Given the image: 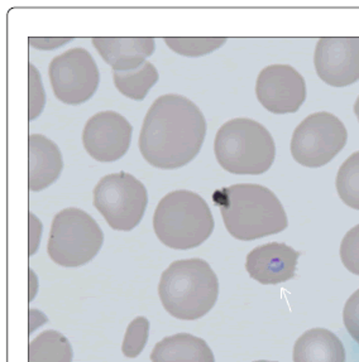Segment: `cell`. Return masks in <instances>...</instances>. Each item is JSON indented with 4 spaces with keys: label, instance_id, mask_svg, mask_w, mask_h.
I'll use <instances>...</instances> for the list:
<instances>
[{
    "label": "cell",
    "instance_id": "obj_1",
    "mask_svg": "<svg viewBox=\"0 0 359 362\" xmlns=\"http://www.w3.org/2000/svg\"><path fill=\"white\" fill-rule=\"evenodd\" d=\"M205 135V117L196 104L181 95H164L143 120L139 151L156 168L176 170L194 160Z\"/></svg>",
    "mask_w": 359,
    "mask_h": 362
},
{
    "label": "cell",
    "instance_id": "obj_2",
    "mask_svg": "<svg viewBox=\"0 0 359 362\" xmlns=\"http://www.w3.org/2000/svg\"><path fill=\"white\" fill-rule=\"evenodd\" d=\"M224 225L233 238L249 241L283 233L287 215L276 194L263 186L243 183L222 188L212 194Z\"/></svg>",
    "mask_w": 359,
    "mask_h": 362
},
{
    "label": "cell",
    "instance_id": "obj_3",
    "mask_svg": "<svg viewBox=\"0 0 359 362\" xmlns=\"http://www.w3.org/2000/svg\"><path fill=\"white\" fill-rule=\"evenodd\" d=\"M159 296L172 317L195 321L204 317L217 302L218 276L203 259L177 260L162 273Z\"/></svg>",
    "mask_w": 359,
    "mask_h": 362
},
{
    "label": "cell",
    "instance_id": "obj_4",
    "mask_svg": "<svg viewBox=\"0 0 359 362\" xmlns=\"http://www.w3.org/2000/svg\"><path fill=\"white\" fill-rule=\"evenodd\" d=\"M154 233L164 245L188 250L201 245L214 231V217L205 199L191 191H173L159 201Z\"/></svg>",
    "mask_w": 359,
    "mask_h": 362
},
{
    "label": "cell",
    "instance_id": "obj_5",
    "mask_svg": "<svg viewBox=\"0 0 359 362\" xmlns=\"http://www.w3.org/2000/svg\"><path fill=\"white\" fill-rule=\"evenodd\" d=\"M214 152L222 168L234 175H262L271 168L276 146L270 132L251 119H233L219 129Z\"/></svg>",
    "mask_w": 359,
    "mask_h": 362
},
{
    "label": "cell",
    "instance_id": "obj_6",
    "mask_svg": "<svg viewBox=\"0 0 359 362\" xmlns=\"http://www.w3.org/2000/svg\"><path fill=\"white\" fill-rule=\"evenodd\" d=\"M104 234L85 211L65 209L53 218L47 252L52 262L66 268H76L91 262L101 252Z\"/></svg>",
    "mask_w": 359,
    "mask_h": 362
},
{
    "label": "cell",
    "instance_id": "obj_7",
    "mask_svg": "<svg viewBox=\"0 0 359 362\" xmlns=\"http://www.w3.org/2000/svg\"><path fill=\"white\" fill-rule=\"evenodd\" d=\"M147 204L144 185L125 172L103 177L94 188L95 209L117 231H130L138 226Z\"/></svg>",
    "mask_w": 359,
    "mask_h": 362
},
{
    "label": "cell",
    "instance_id": "obj_8",
    "mask_svg": "<svg viewBox=\"0 0 359 362\" xmlns=\"http://www.w3.org/2000/svg\"><path fill=\"white\" fill-rule=\"evenodd\" d=\"M347 141V129L336 115L315 112L295 129L291 154L301 165L319 168L329 163Z\"/></svg>",
    "mask_w": 359,
    "mask_h": 362
},
{
    "label": "cell",
    "instance_id": "obj_9",
    "mask_svg": "<svg viewBox=\"0 0 359 362\" xmlns=\"http://www.w3.org/2000/svg\"><path fill=\"white\" fill-rule=\"evenodd\" d=\"M50 80L57 100L79 105L95 94L101 75L90 53L84 48H72L50 64Z\"/></svg>",
    "mask_w": 359,
    "mask_h": 362
},
{
    "label": "cell",
    "instance_id": "obj_10",
    "mask_svg": "<svg viewBox=\"0 0 359 362\" xmlns=\"http://www.w3.org/2000/svg\"><path fill=\"white\" fill-rule=\"evenodd\" d=\"M256 94L262 106L273 114H290L307 99V83L289 64H271L261 71Z\"/></svg>",
    "mask_w": 359,
    "mask_h": 362
},
{
    "label": "cell",
    "instance_id": "obj_11",
    "mask_svg": "<svg viewBox=\"0 0 359 362\" xmlns=\"http://www.w3.org/2000/svg\"><path fill=\"white\" fill-rule=\"evenodd\" d=\"M133 128L115 111H101L85 124L83 143L90 157L98 162H115L130 149Z\"/></svg>",
    "mask_w": 359,
    "mask_h": 362
},
{
    "label": "cell",
    "instance_id": "obj_12",
    "mask_svg": "<svg viewBox=\"0 0 359 362\" xmlns=\"http://www.w3.org/2000/svg\"><path fill=\"white\" fill-rule=\"evenodd\" d=\"M320 80L344 88L359 80V38H320L314 54Z\"/></svg>",
    "mask_w": 359,
    "mask_h": 362
},
{
    "label": "cell",
    "instance_id": "obj_13",
    "mask_svg": "<svg viewBox=\"0 0 359 362\" xmlns=\"http://www.w3.org/2000/svg\"><path fill=\"white\" fill-rule=\"evenodd\" d=\"M300 257L291 246L271 243L257 246L247 255L248 274L261 284H280L292 279Z\"/></svg>",
    "mask_w": 359,
    "mask_h": 362
},
{
    "label": "cell",
    "instance_id": "obj_14",
    "mask_svg": "<svg viewBox=\"0 0 359 362\" xmlns=\"http://www.w3.org/2000/svg\"><path fill=\"white\" fill-rule=\"evenodd\" d=\"M93 45L113 72L138 69L154 52V38H93Z\"/></svg>",
    "mask_w": 359,
    "mask_h": 362
},
{
    "label": "cell",
    "instance_id": "obj_15",
    "mask_svg": "<svg viewBox=\"0 0 359 362\" xmlns=\"http://www.w3.org/2000/svg\"><path fill=\"white\" fill-rule=\"evenodd\" d=\"M28 146V187L33 192H40L51 186L61 175L64 168L62 154L59 146L45 135H30Z\"/></svg>",
    "mask_w": 359,
    "mask_h": 362
},
{
    "label": "cell",
    "instance_id": "obj_16",
    "mask_svg": "<svg viewBox=\"0 0 359 362\" xmlns=\"http://www.w3.org/2000/svg\"><path fill=\"white\" fill-rule=\"evenodd\" d=\"M294 362H346L342 341L325 328H312L296 341Z\"/></svg>",
    "mask_w": 359,
    "mask_h": 362
},
{
    "label": "cell",
    "instance_id": "obj_17",
    "mask_svg": "<svg viewBox=\"0 0 359 362\" xmlns=\"http://www.w3.org/2000/svg\"><path fill=\"white\" fill-rule=\"evenodd\" d=\"M151 361L215 362V357L204 339L188 333H177L154 346Z\"/></svg>",
    "mask_w": 359,
    "mask_h": 362
},
{
    "label": "cell",
    "instance_id": "obj_18",
    "mask_svg": "<svg viewBox=\"0 0 359 362\" xmlns=\"http://www.w3.org/2000/svg\"><path fill=\"white\" fill-rule=\"evenodd\" d=\"M113 78L120 94L142 101L159 81V72L154 64L146 61L135 70L113 72Z\"/></svg>",
    "mask_w": 359,
    "mask_h": 362
},
{
    "label": "cell",
    "instance_id": "obj_19",
    "mask_svg": "<svg viewBox=\"0 0 359 362\" xmlns=\"http://www.w3.org/2000/svg\"><path fill=\"white\" fill-rule=\"evenodd\" d=\"M70 341L57 331H46L30 341L28 362H72Z\"/></svg>",
    "mask_w": 359,
    "mask_h": 362
},
{
    "label": "cell",
    "instance_id": "obj_20",
    "mask_svg": "<svg viewBox=\"0 0 359 362\" xmlns=\"http://www.w3.org/2000/svg\"><path fill=\"white\" fill-rule=\"evenodd\" d=\"M336 191L346 205L359 211V152L348 158L338 170Z\"/></svg>",
    "mask_w": 359,
    "mask_h": 362
},
{
    "label": "cell",
    "instance_id": "obj_21",
    "mask_svg": "<svg viewBox=\"0 0 359 362\" xmlns=\"http://www.w3.org/2000/svg\"><path fill=\"white\" fill-rule=\"evenodd\" d=\"M165 43L173 52L186 57H200L222 47L227 38H173L166 37Z\"/></svg>",
    "mask_w": 359,
    "mask_h": 362
},
{
    "label": "cell",
    "instance_id": "obj_22",
    "mask_svg": "<svg viewBox=\"0 0 359 362\" xmlns=\"http://www.w3.org/2000/svg\"><path fill=\"white\" fill-rule=\"evenodd\" d=\"M149 332V322L144 317H137L130 322L124 336L123 351L124 356L135 358L141 355L142 351L146 347Z\"/></svg>",
    "mask_w": 359,
    "mask_h": 362
},
{
    "label": "cell",
    "instance_id": "obj_23",
    "mask_svg": "<svg viewBox=\"0 0 359 362\" xmlns=\"http://www.w3.org/2000/svg\"><path fill=\"white\" fill-rule=\"evenodd\" d=\"M341 259L344 267L359 275V225L348 231L341 245Z\"/></svg>",
    "mask_w": 359,
    "mask_h": 362
},
{
    "label": "cell",
    "instance_id": "obj_24",
    "mask_svg": "<svg viewBox=\"0 0 359 362\" xmlns=\"http://www.w3.org/2000/svg\"><path fill=\"white\" fill-rule=\"evenodd\" d=\"M343 321L351 337L359 345V289L348 299L343 312Z\"/></svg>",
    "mask_w": 359,
    "mask_h": 362
},
{
    "label": "cell",
    "instance_id": "obj_25",
    "mask_svg": "<svg viewBox=\"0 0 359 362\" xmlns=\"http://www.w3.org/2000/svg\"><path fill=\"white\" fill-rule=\"evenodd\" d=\"M71 38H30V45L41 49H52L70 41Z\"/></svg>",
    "mask_w": 359,
    "mask_h": 362
},
{
    "label": "cell",
    "instance_id": "obj_26",
    "mask_svg": "<svg viewBox=\"0 0 359 362\" xmlns=\"http://www.w3.org/2000/svg\"><path fill=\"white\" fill-rule=\"evenodd\" d=\"M354 112H355V115H357V117H358L359 122V96L358 99H357V101H355V104H354Z\"/></svg>",
    "mask_w": 359,
    "mask_h": 362
},
{
    "label": "cell",
    "instance_id": "obj_27",
    "mask_svg": "<svg viewBox=\"0 0 359 362\" xmlns=\"http://www.w3.org/2000/svg\"><path fill=\"white\" fill-rule=\"evenodd\" d=\"M254 362H276V361H265V360H261V361H254Z\"/></svg>",
    "mask_w": 359,
    "mask_h": 362
}]
</instances>
